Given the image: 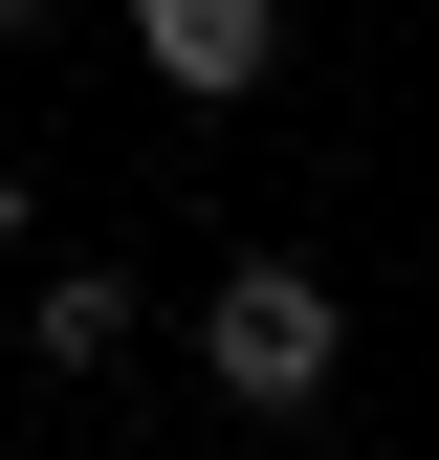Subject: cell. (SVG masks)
Here are the masks:
<instances>
[{"mask_svg": "<svg viewBox=\"0 0 439 460\" xmlns=\"http://www.w3.org/2000/svg\"><path fill=\"white\" fill-rule=\"evenodd\" d=\"M0 242H22V176H0Z\"/></svg>", "mask_w": 439, "mask_h": 460, "instance_id": "4", "label": "cell"}, {"mask_svg": "<svg viewBox=\"0 0 439 460\" xmlns=\"http://www.w3.org/2000/svg\"><path fill=\"white\" fill-rule=\"evenodd\" d=\"M264 44H286L264 0H132V66H154V88H198V110H242V88H264Z\"/></svg>", "mask_w": 439, "mask_h": 460, "instance_id": "2", "label": "cell"}, {"mask_svg": "<svg viewBox=\"0 0 439 460\" xmlns=\"http://www.w3.org/2000/svg\"><path fill=\"white\" fill-rule=\"evenodd\" d=\"M22 329H44V373H110V351H132V285H110V263H67Z\"/></svg>", "mask_w": 439, "mask_h": 460, "instance_id": "3", "label": "cell"}, {"mask_svg": "<svg viewBox=\"0 0 439 460\" xmlns=\"http://www.w3.org/2000/svg\"><path fill=\"white\" fill-rule=\"evenodd\" d=\"M198 373L242 394V417H308V394L352 373V307H329V285H308L286 242H242V263L198 285Z\"/></svg>", "mask_w": 439, "mask_h": 460, "instance_id": "1", "label": "cell"}, {"mask_svg": "<svg viewBox=\"0 0 439 460\" xmlns=\"http://www.w3.org/2000/svg\"><path fill=\"white\" fill-rule=\"evenodd\" d=\"M22 22H44V0H0V44H22Z\"/></svg>", "mask_w": 439, "mask_h": 460, "instance_id": "5", "label": "cell"}]
</instances>
